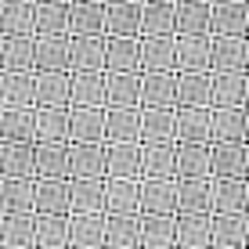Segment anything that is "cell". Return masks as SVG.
Here are the masks:
<instances>
[{
    "mask_svg": "<svg viewBox=\"0 0 249 249\" xmlns=\"http://www.w3.org/2000/svg\"><path fill=\"white\" fill-rule=\"evenodd\" d=\"M210 69L213 72H246V36L210 33Z\"/></svg>",
    "mask_w": 249,
    "mask_h": 249,
    "instance_id": "cell-1",
    "label": "cell"
},
{
    "mask_svg": "<svg viewBox=\"0 0 249 249\" xmlns=\"http://www.w3.org/2000/svg\"><path fill=\"white\" fill-rule=\"evenodd\" d=\"M69 105H105V69H69Z\"/></svg>",
    "mask_w": 249,
    "mask_h": 249,
    "instance_id": "cell-2",
    "label": "cell"
},
{
    "mask_svg": "<svg viewBox=\"0 0 249 249\" xmlns=\"http://www.w3.org/2000/svg\"><path fill=\"white\" fill-rule=\"evenodd\" d=\"M105 36H141V0H105Z\"/></svg>",
    "mask_w": 249,
    "mask_h": 249,
    "instance_id": "cell-3",
    "label": "cell"
},
{
    "mask_svg": "<svg viewBox=\"0 0 249 249\" xmlns=\"http://www.w3.org/2000/svg\"><path fill=\"white\" fill-rule=\"evenodd\" d=\"M69 141H105V105H69Z\"/></svg>",
    "mask_w": 249,
    "mask_h": 249,
    "instance_id": "cell-4",
    "label": "cell"
},
{
    "mask_svg": "<svg viewBox=\"0 0 249 249\" xmlns=\"http://www.w3.org/2000/svg\"><path fill=\"white\" fill-rule=\"evenodd\" d=\"M69 177H105V141H69Z\"/></svg>",
    "mask_w": 249,
    "mask_h": 249,
    "instance_id": "cell-5",
    "label": "cell"
},
{
    "mask_svg": "<svg viewBox=\"0 0 249 249\" xmlns=\"http://www.w3.org/2000/svg\"><path fill=\"white\" fill-rule=\"evenodd\" d=\"M69 213H105V177H69Z\"/></svg>",
    "mask_w": 249,
    "mask_h": 249,
    "instance_id": "cell-6",
    "label": "cell"
},
{
    "mask_svg": "<svg viewBox=\"0 0 249 249\" xmlns=\"http://www.w3.org/2000/svg\"><path fill=\"white\" fill-rule=\"evenodd\" d=\"M174 141L210 144V105H174Z\"/></svg>",
    "mask_w": 249,
    "mask_h": 249,
    "instance_id": "cell-7",
    "label": "cell"
},
{
    "mask_svg": "<svg viewBox=\"0 0 249 249\" xmlns=\"http://www.w3.org/2000/svg\"><path fill=\"white\" fill-rule=\"evenodd\" d=\"M69 246L76 249H101L105 246V213H69Z\"/></svg>",
    "mask_w": 249,
    "mask_h": 249,
    "instance_id": "cell-8",
    "label": "cell"
},
{
    "mask_svg": "<svg viewBox=\"0 0 249 249\" xmlns=\"http://www.w3.org/2000/svg\"><path fill=\"white\" fill-rule=\"evenodd\" d=\"M105 141H141V105H105Z\"/></svg>",
    "mask_w": 249,
    "mask_h": 249,
    "instance_id": "cell-9",
    "label": "cell"
},
{
    "mask_svg": "<svg viewBox=\"0 0 249 249\" xmlns=\"http://www.w3.org/2000/svg\"><path fill=\"white\" fill-rule=\"evenodd\" d=\"M105 177H141V141H105Z\"/></svg>",
    "mask_w": 249,
    "mask_h": 249,
    "instance_id": "cell-10",
    "label": "cell"
},
{
    "mask_svg": "<svg viewBox=\"0 0 249 249\" xmlns=\"http://www.w3.org/2000/svg\"><path fill=\"white\" fill-rule=\"evenodd\" d=\"M210 177H246V141H210Z\"/></svg>",
    "mask_w": 249,
    "mask_h": 249,
    "instance_id": "cell-11",
    "label": "cell"
},
{
    "mask_svg": "<svg viewBox=\"0 0 249 249\" xmlns=\"http://www.w3.org/2000/svg\"><path fill=\"white\" fill-rule=\"evenodd\" d=\"M105 213H141V177H105Z\"/></svg>",
    "mask_w": 249,
    "mask_h": 249,
    "instance_id": "cell-12",
    "label": "cell"
},
{
    "mask_svg": "<svg viewBox=\"0 0 249 249\" xmlns=\"http://www.w3.org/2000/svg\"><path fill=\"white\" fill-rule=\"evenodd\" d=\"M141 213H177V177H141Z\"/></svg>",
    "mask_w": 249,
    "mask_h": 249,
    "instance_id": "cell-13",
    "label": "cell"
},
{
    "mask_svg": "<svg viewBox=\"0 0 249 249\" xmlns=\"http://www.w3.org/2000/svg\"><path fill=\"white\" fill-rule=\"evenodd\" d=\"M174 36H210V0H177Z\"/></svg>",
    "mask_w": 249,
    "mask_h": 249,
    "instance_id": "cell-14",
    "label": "cell"
},
{
    "mask_svg": "<svg viewBox=\"0 0 249 249\" xmlns=\"http://www.w3.org/2000/svg\"><path fill=\"white\" fill-rule=\"evenodd\" d=\"M108 249H141V213H105Z\"/></svg>",
    "mask_w": 249,
    "mask_h": 249,
    "instance_id": "cell-15",
    "label": "cell"
},
{
    "mask_svg": "<svg viewBox=\"0 0 249 249\" xmlns=\"http://www.w3.org/2000/svg\"><path fill=\"white\" fill-rule=\"evenodd\" d=\"M249 213H213L210 217V246L213 249H242L246 246Z\"/></svg>",
    "mask_w": 249,
    "mask_h": 249,
    "instance_id": "cell-16",
    "label": "cell"
},
{
    "mask_svg": "<svg viewBox=\"0 0 249 249\" xmlns=\"http://www.w3.org/2000/svg\"><path fill=\"white\" fill-rule=\"evenodd\" d=\"M141 72V36H105V72Z\"/></svg>",
    "mask_w": 249,
    "mask_h": 249,
    "instance_id": "cell-17",
    "label": "cell"
},
{
    "mask_svg": "<svg viewBox=\"0 0 249 249\" xmlns=\"http://www.w3.org/2000/svg\"><path fill=\"white\" fill-rule=\"evenodd\" d=\"M210 141H246V105H210Z\"/></svg>",
    "mask_w": 249,
    "mask_h": 249,
    "instance_id": "cell-18",
    "label": "cell"
},
{
    "mask_svg": "<svg viewBox=\"0 0 249 249\" xmlns=\"http://www.w3.org/2000/svg\"><path fill=\"white\" fill-rule=\"evenodd\" d=\"M141 177H177V141H141Z\"/></svg>",
    "mask_w": 249,
    "mask_h": 249,
    "instance_id": "cell-19",
    "label": "cell"
},
{
    "mask_svg": "<svg viewBox=\"0 0 249 249\" xmlns=\"http://www.w3.org/2000/svg\"><path fill=\"white\" fill-rule=\"evenodd\" d=\"M177 213H213L210 177H177Z\"/></svg>",
    "mask_w": 249,
    "mask_h": 249,
    "instance_id": "cell-20",
    "label": "cell"
},
{
    "mask_svg": "<svg viewBox=\"0 0 249 249\" xmlns=\"http://www.w3.org/2000/svg\"><path fill=\"white\" fill-rule=\"evenodd\" d=\"M69 33L76 36L105 33V0H69Z\"/></svg>",
    "mask_w": 249,
    "mask_h": 249,
    "instance_id": "cell-21",
    "label": "cell"
},
{
    "mask_svg": "<svg viewBox=\"0 0 249 249\" xmlns=\"http://www.w3.org/2000/svg\"><path fill=\"white\" fill-rule=\"evenodd\" d=\"M210 33L246 36V0H210Z\"/></svg>",
    "mask_w": 249,
    "mask_h": 249,
    "instance_id": "cell-22",
    "label": "cell"
},
{
    "mask_svg": "<svg viewBox=\"0 0 249 249\" xmlns=\"http://www.w3.org/2000/svg\"><path fill=\"white\" fill-rule=\"evenodd\" d=\"M177 72V36H141V72Z\"/></svg>",
    "mask_w": 249,
    "mask_h": 249,
    "instance_id": "cell-23",
    "label": "cell"
},
{
    "mask_svg": "<svg viewBox=\"0 0 249 249\" xmlns=\"http://www.w3.org/2000/svg\"><path fill=\"white\" fill-rule=\"evenodd\" d=\"M69 69H105V33L94 36L69 33Z\"/></svg>",
    "mask_w": 249,
    "mask_h": 249,
    "instance_id": "cell-24",
    "label": "cell"
},
{
    "mask_svg": "<svg viewBox=\"0 0 249 249\" xmlns=\"http://www.w3.org/2000/svg\"><path fill=\"white\" fill-rule=\"evenodd\" d=\"M177 213H141V249H174Z\"/></svg>",
    "mask_w": 249,
    "mask_h": 249,
    "instance_id": "cell-25",
    "label": "cell"
},
{
    "mask_svg": "<svg viewBox=\"0 0 249 249\" xmlns=\"http://www.w3.org/2000/svg\"><path fill=\"white\" fill-rule=\"evenodd\" d=\"M210 217L213 213H177L174 246H181V249H206L210 246Z\"/></svg>",
    "mask_w": 249,
    "mask_h": 249,
    "instance_id": "cell-26",
    "label": "cell"
},
{
    "mask_svg": "<svg viewBox=\"0 0 249 249\" xmlns=\"http://www.w3.org/2000/svg\"><path fill=\"white\" fill-rule=\"evenodd\" d=\"M141 105H177V72H141Z\"/></svg>",
    "mask_w": 249,
    "mask_h": 249,
    "instance_id": "cell-27",
    "label": "cell"
},
{
    "mask_svg": "<svg viewBox=\"0 0 249 249\" xmlns=\"http://www.w3.org/2000/svg\"><path fill=\"white\" fill-rule=\"evenodd\" d=\"M177 0H141V36H174Z\"/></svg>",
    "mask_w": 249,
    "mask_h": 249,
    "instance_id": "cell-28",
    "label": "cell"
},
{
    "mask_svg": "<svg viewBox=\"0 0 249 249\" xmlns=\"http://www.w3.org/2000/svg\"><path fill=\"white\" fill-rule=\"evenodd\" d=\"M210 105H246V72H213L210 69Z\"/></svg>",
    "mask_w": 249,
    "mask_h": 249,
    "instance_id": "cell-29",
    "label": "cell"
},
{
    "mask_svg": "<svg viewBox=\"0 0 249 249\" xmlns=\"http://www.w3.org/2000/svg\"><path fill=\"white\" fill-rule=\"evenodd\" d=\"M213 213H246V177H210Z\"/></svg>",
    "mask_w": 249,
    "mask_h": 249,
    "instance_id": "cell-30",
    "label": "cell"
},
{
    "mask_svg": "<svg viewBox=\"0 0 249 249\" xmlns=\"http://www.w3.org/2000/svg\"><path fill=\"white\" fill-rule=\"evenodd\" d=\"M33 166L40 177H69V141H40L33 148Z\"/></svg>",
    "mask_w": 249,
    "mask_h": 249,
    "instance_id": "cell-31",
    "label": "cell"
},
{
    "mask_svg": "<svg viewBox=\"0 0 249 249\" xmlns=\"http://www.w3.org/2000/svg\"><path fill=\"white\" fill-rule=\"evenodd\" d=\"M33 206L40 213H69V177H40L33 188Z\"/></svg>",
    "mask_w": 249,
    "mask_h": 249,
    "instance_id": "cell-32",
    "label": "cell"
},
{
    "mask_svg": "<svg viewBox=\"0 0 249 249\" xmlns=\"http://www.w3.org/2000/svg\"><path fill=\"white\" fill-rule=\"evenodd\" d=\"M141 141H174V105H141Z\"/></svg>",
    "mask_w": 249,
    "mask_h": 249,
    "instance_id": "cell-33",
    "label": "cell"
},
{
    "mask_svg": "<svg viewBox=\"0 0 249 249\" xmlns=\"http://www.w3.org/2000/svg\"><path fill=\"white\" fill-rule=\"evenodd\" d=\"M105 105H141V72H105Z\"/></svg>",
    "mask_w": 249,
    "mask_h": 249,
    "instance_id": "cell-34",
    "label": "cell"
},
{
    "mask_svg": "<svg viewBox=\"0 0 249 249\" xmlns=\"http://www.w3.org/2000/svg\"><path fill=\"white\" fill-rule=\"evenodd\" d=\"M177 177H210V144L177 141Z\"/></svg>",
    "mask_w": 249,
    "mask_h": 249,
    "instance_id": "cell-35",
    "label": "cell"
},
{
    "mask_svg": "<svg viewBox=\"0 0 249 249\" xmlns=\"http://www.w3.org/2000/svg\"><path fill=\"white\" fill-rule=\"evenodd\" d=\"M210 69V36H177V72Z\"/></svg>",
    "mask_w": 249,
    "mask_h": 249,
    "instance_id": "cell-36",
    "label": "cell"
},
{
    "mask_svg": "<svg viewBox=\"0 0 249 249\" xmlns=\"http://www.w3.org/2000/svg\"><path fill=\"white\" fill-rule=\"evenodd\" d=\"M40 36H65L69 33V0H40L36 4Z\"/></svg>",
    "mask_w": 249,
    "mask_h": 249,
    "instance_id": "cell-37",
    "label": "cell"
},
{
    "mask_svg": "<svg viewBox=\"0 0 249 249\" xmlns=\"http://www.w3.org/2000/svg\"><path fill=\"white\" fill-rule=\"evenodd\" d=\"M33 65L44 69H69V33L65 36H40L33 44Z\"/></svg>",
    "mask_w": 249,
    "mask_h": 249,
    "instance_id": "cell-38",
    "label": "cell"
},
{
    "mask_svg": "<svg viewBox=\"0 0 249 249\" xmlns=\"http://www.w3.org/2000/svg\"><path fill=\"white\" fill-rule=\"evenodd\" d=\"M36 141H69V105H40Z\"/></svg>",
    "mask_w": 249,
    "mask_h": 249,
    "instance_id": "cell-39",
    "label": "cell"
},
{
    "mask_svg": "<svg viewBox=\"0 0 249 249\" xmlns=\"http://www.w3.org/2000/svg\"><path fill=\"white\" fill-rule=\"evenodd\" d=\"M40 105H69V69H44L36 76Z\"/></svg>",
    "mask_w": 249,
    "mask_h": 249,
    "instance_id": "cell-40",
    "label": "cell"
},
{
    "mask_svg": "<svg viewBox=\"0 0 249 249\" xmlns=\"http://www.w3.org/2000/svg\"><path fill=\"white\" fill-rule=\"evenodd\" d=\"M177 105H210V69L177 72Z\"/></svg>",
    "mask_w": 249,
    "mask_h": 249,
    "instance_id": "cell-41",
    "label": "cell"
},
{
    "mask_svg": "<svg viewBox=\"0 0 249 249\" xmlns=\"http://www.w3.org/2000/svg\"><path fill=\"white\" fill-rule=\"evenodd\" d=\"M69 217V213H65ZM62 213H40V220L33 224V242L36 246H69V224Z\"/></svg>",
    "mask_w": 249,
    "mask_h": 249,
    "instance_id": "cell-42",
    "label": "cell"
},
{
    "mask_svg": "<svg viewBox=\"0 0 249 249\" xmlns=\"http://www.w3.org/2000/svg\"><path fill=\"white\" fill-rule=\"evenodd\" d=\"M4 29L18 33V36L36 29V7H33V0H7L4 4Z\"/></svg>",
    "mask_w": 249,
    "mask_h": 249,
    "instance_id": "cell-43",
    "label": "cell"
},
{
    "mask_svg": "<svg viewBox=\"0 0 249 249\" xmlns=\"http://www.w3.org/2000/svg\"><path fill=\"white\" fill-rule=\"evenodd\" d=\"M4 98L11 101V105H33V101H36V80L18 69L11 80H4Z\"/></svg>",
    "mask_w": 249,
    "mask_h": 249,
    "instance_id": "cell-44",
    "label": "cell"
},
{
    "mask_svg": "<svg viewBox=\"0 0 249 249\" xmlns=\"http://www.w3.org/2000/svg\"><path fill=\"white\" fill-rule=\"evenodd\" d=\"M4 166H7V174L11 177H29V174H36V166H33V148L25 141H15L11 148L4 152Z\"/></svg>",
    "mask_w": 249,
    "mask_h": 249,
    "instance_id": "cell-45",
    "label": "cell"
},
{
    "mask_svg": "<svg viewBox=\"0 0 249 249\" xmlns=\"http://www.w3.org/2000/svg\"><path fill=\"white\" fill-rule=\"evenodd\" d=\"M4 134L11 137V141H33V137H36V116L11 112V116L4 119Z\"/></svg>",
    "mask_w": 249,
    "mask_h": 249,
    "instance_id": "cell-46",
    "label": "cell"
},
{
    "mask_svg": "<svg viewBox=\"0 0 249 249\" xmlns=\"http://www.w3.org/2000/svg\"><path fill=\"white\" fill-rule=\"evenodd\" d=\"M4 199H7L11 210H29L33 206V184L25 181V177H18V181H11L4 188Z\"/></svg>",
    "mask_w": 249,
    "mask_h": 249,
    "instance_id": "cell-47",
    "label": "cell"
},
{
    "mask_svg": "<svg viewBox=\"0 0 249 249\" xmlns=\"http://www.w3.org/2000/svg\"><path fill=\"white\" fill-rule=\"evenodd\" d=\"M7 65L25 72V69L33 65V40H25V36L22 40H11V44H7Z\"/></svg>",
    "mask_w": 249,
    "mask_h": 249,
    "instance_id": "cell-48",
    "label": "cell"
},
{
    "mask_svg": "<svg viewBox=\"0 0 249 249\" xmlns=\"http://www.w3.org/2000/svg\"><path fill=\"white\" fill-rule=\"evenodd\" d=\"M7 242H15V246H29V242H33V220H15L11 231H7Z\"/></svg>",
    "mask_w": 249,
    "mask_h": 249,
    "instance_id": "cell-49",
    "label": "cell"
},
{
    "mask_svg": "<svg viewBox=\"0 0 249 249\" xmlns=\"http://www.w3.org/2000/svg\"><path fill=\"white\" fill-rule=\"evenodd\" d=\"M246 105H249V69H246Z\"/></svg>",
    "mask_w": 249,
    "mask_h": 249,
    "instance_id": "cell-50",
    "label": "cell"
},
{
    "mask_svg": "<svg viewBox=\"0 0 249 249\" xmlns=\"http://www.w3.org/2000/svg\"><path fill=\"white\" fill-rule=\"evenodd\" d=\"M246 36H249V0H246Z\"/></svg>",
    "mask_w": 249,
    "mask_h": 249,
    "instance_id": "cell-51",
    "label": "cell"
},
{
    "mask_svg": "<svg viewBox=\"0 0 249 249\" xmlns=\"http://www.w3.org/2000/svg\"><path fill=\"white\" fill-rule=\"evenodd\" d=\"M246 141H249V105H246Z\"/></svg>",
    "mask_w": 249,
    "mask_h": 249,
    "instance_id": "cell-52",
    "label": "cell"
},
{
    "mask_svg": "<svg viewBox=\"0 0 249 249\" xmlns=\"http://www.w3.org/2000/svg\"><path fill=\"white\" fill-rule=\"evenodd\" d=\"M246 177H249V141H246Z\"/></svg>",
    "mask_w": 249,
    "mask_h": 249,
    "instance_id": "cell-53",
    "label": "cell"
},
{
    "mask_svg": "<svg viewBox=\"0 0 249 249\" xmlns=\"http://www.w3.org/2000/svg\"><path fill=\"white\" fill-rule=\"evenodd\" d=\"M246 213H249V177H246Z\"/></svg>",
    "mask_w": 249,
    "mask_h": 249,
    "instance_id": "cell-54",
    "label": "cell"
},
{
    "mask_svg": "<svg viewBox=\"0 0 249 249\" xmlns=\"http://www.w3.org/2000/svg\"><path fill=\"white\" fill-rule=\"evenodd\" d=\"M246 69H249V36H246Z\"/></svg>",
    "mask_w": 249,
    "mask_h": 249,
    "instance_id": "cell-55",
    "label": "cell"
},
{
    "mask_svg": "<svg viewBox=\"0 0 249 249\" xmlns=\"http://www.w3.org/2000/svg\"><path fill=\"white\" fill-rule=\"evenodd\" d=\"M246 246H249V220H246Z\"/></svg>",
    "mask_w": 249,
    "mask_h": 249,
    "instance_id": "cell-56",
    "label": "cell"
}]
</instances>
